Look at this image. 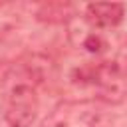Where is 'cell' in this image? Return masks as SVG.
<instances>
[{
  "instance_id": "1",
  "label": "cell",
  "mask_w": 127,
  "mask_h": 127,
  "mask_svg": "<svg viewBox=\"0 0 127 127\" xmlns=\"http://www.w3.org/2000/svg\"><path fill=\"white\" fill-rule=\"evenodd\" d=\"M79 79L91 83L105 101H121L127 93V69L117 62H99L85 67L79 73Z\"/></svg>"
},
{
  "instance_id": "2",
  "label": "cell",
  "mask_w": 127,
  "mask_h": 127,
  "mask_svg": "<svg viewBox=\"0 0 127 127\" xmlns=\"http://www.w3.org/2000/svg\"><path fill=\"white\" fill-rule=\"evenodd\" d=\"M40 97L36 85L30 81H18L12 85L6 99V121L10 127H30L38 115Z\"/></svg>"
},
{
  "instance_id": "3",
  "label": "cell",
  "mask_w": 127,
  "mask_h": 127,
  "mask_svg": "<svg viewBox=\"0 0 127 127\" xmlns=\"http://www.w3.org/2000/svg\"><path fill=\"white\" fill-rule=\"evenodd\" d=\"M99 121V109L95 101L77 99L58 103L40 127H95Z\"/></svg>"
},
{
  "instance_id": "4",
  "label": "cell",
  "mask_w": 127,
  "mask_h": 127,
  "mask_svg": "<svg viewBox=\"0 0 127 127\" xmlns=\"http://www.w3.org/2000/svg\"><path fill=\"white\" fill-rule=\"evenodd\" d=\"M125 6L123 4H87L85 6V22L93 28H113L123 20Z\"/></svg>"
},
{
  "instance_id": "5",
  "label": "cell",
  "mask_w": 127,
  "mask_h": 127,
  "mask_svg": "<svg viewBox=\"0 0 127 127\" xmlns=\"http://www.w3.org/2000/svg\"><path fill=\"white\" fill-rule=\"evenodd\" d=\"M69 38H71L73 46H77L79 50H83L91 56H99L107 50V42L101 36V32H97V28H93L87 22H83L79 28H71Z\"/></svg>"
},
{
  "instance_id": "6",
  "label": "cell",
  "mask_w": 127,
  "mask_h": 127,
  "mask_svg": "<svg viewBox=\"0 0 127 127\" xmlns=\"http://www.w3.org/2000/svg\"><path fill=\"white\" fill-rule=\"evenodd\" d=\"M6 71H8L6 64H4V62H0V85H2V81L6 79Z\"/></svg>"
}]
</instances>
